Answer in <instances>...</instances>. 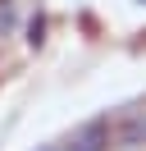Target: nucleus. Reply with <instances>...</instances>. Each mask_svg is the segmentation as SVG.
<instances>
[{"label": "nucleus", "mask_w": 146, "mask_h": 151, "mask_svg": "<svg viewBox=\"0 0 146 151\" xmlns=\"http://www.w3.org/2000/svg\"><path fill=\"white\" fill-rule=\"evenodd\" d=\"M105 147H110V119L82 124V128L73 133V142H69V151H105Z\"/></svg>", "instance_id": "obj_1"}, {"label": "nucleus", "mask_w": 146, "mask_h": 151, "mask_svg": "<svg viewBox=\"0 0 146 151\" xmlns=\"http://www.w3.org/2000/svg\"><path fill=\"white\" fill-rule=\"evenodd\" d=\"M123 142L128 147H137V142H146V110H132L123 124Z\"/></svg>", "instance_id": "obj_2"}, {"label": "nucleus", "mask_w": 146, "mask_h": 151, "mask_svg": "<svg viewBox=\"0 0 146 151\" xmlns=\"http://www.w3.org/2000/svg\"><path fill=\"white\" fill-rule=\"evenodd\" d=\"M46 37V19H32V23H27V41H32V46H36V41H41Z\"/></svg>", "instance_id": "obj_3"}, {"label": "nucleus", "mask_w": 146, "mask_h": 151, "mask_svg": "<svg viewBox=\"0 0 146 151\" xmlns=\"http://www.w3.org/2000/svg\"><path fill=\"white\" fill-rule=\"evenodd\" d=\"M46 151H59V147H46Z\"/></svg>", "instance_id": "obj_4"}]
</instances>
